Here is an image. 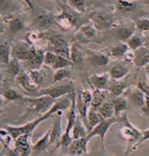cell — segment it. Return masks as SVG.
Returning <instances> with one entry per match:
<instances>
[{"instance_id":"cell-30","label":"cell","mask_w":149,"mask_h":156,"mask_svg":"<svg viewBox=\"0 0 149 156\" xmlns=\"http://www.w3.org/2000/svg\"><path fill=\"white\" fill-rule=\"evenodd\" d=\"M98 29L95 27L93 23H91L84 24L81 26L79 29V34H80L86 40H92L95 37Z\"/></svg>"},{"instance_id":"cell-3","label":"cell","mask_w":149,"mask_h":156,"mask_svg":"<svg viewBox=\"0 0 149 156\" xmlns=\"http://www.w3.org/2000/svg\"><path fill=\"white\" fill-rule=\"evenodd\" d=\"M89 16L93 25L99 31H108L118 27V20L111 12L93 11Z\"/></svg>"},{"instance_id":"cell-54","label":"cell","mask_w":149,"mask_h":156,"mask_svg":"<svg viewBox=\"0 0 149 156\" xmlns=\"http://www.w3.org/2000/svg\"><path fill=\"white\" fill-rule=\"evenodd\" d=\"M5 23H3L2 20L0 19V34H3V33L5 32Z\"/></svg>"},{"instance_id":"cell-48","label":"cell","mask_w":149,"mask_h":156,"mask_svg":"<svg viewBox=\"0 0 149 156\" xmlns=\"http://www.w3.org/2000/svg\"><path fill=\"white\" fill-rule=\"evenodd\" d=\"M40 37V35L38 32H36L35 31H32L27 33L26 36V41L29 44H33H33L39 40Z\"/></svg>"},{"instance_id":"cell-17","label":"cell","mask_w":149,"mask_h":156,"mask_svg":"<svg viewBox=\"0 0 149 156\" xmlns=\"http://www.w3.org/2000/svg\"><path fill=\"white\" fill-rule=\"evenodd\" d=\"M86 54L89 63L95 67L105 66L109 64V57L103 53L87 49L86 50Z\"/></svg>"},{"instance_id":"cell-31","label":"cell","mask_w":149,"mask_h":156,"mask_svg":"<svg viewBox=\"0 0 149 156\" xmlns=\"http://www.w3.org/2000/svg\"><path fill=\"white\" fill-rule=\"evenodd\" d=\"M84 54L80 48L79 44L74 43L71 46L70 50V60L73 64H78L82 62Z\"/></svg>"},{"instance_id":"cell-52","label":"cell","mask_w":149,"mask_h":156,"mask_svg":"<svg viewBox=\"0 0 149 156\" xmlns=\"http://www.w3.org/2000/svg\"><path fill=\"white\" fill-rule=\"evenodd\" d=\"M137 87L144 93L145 95L149 96V85L147 84L146 82H138V83H137Z\"/></svg>"},{"instance_id":"cell-18","label":"cell","mask_w":149,"mask_h":156,"mask_svg":"<svg viewBox=\"0 0 149 156\" xmlns=\"http://www.w3.org/2000/svg\"><path fill=\"white\" fill-rule=\"evenodd\" d=\"M110 74L105 72L101 74H95L89 77V82L95 89H108Z\"/></svg>"},{"instance_id":"cell-46","label":"cell","mask_w":149,"mask_h":156,"mask_svg":"<svg viewBox=\"0 0 149 156\" xmlns=\"http://www.w3.org/2000/svg\"><path fill=\"white\" fill-rule=\"evenodd\" d=\"M29 75L33 83L36 85H38V86H40L42 83H43L44 77L42 75V72H40V69H30L29 72Z\"/></svg>"},{"instance_id":"cell-25","label":"cell","mask_w":149,"mask_h":156,"mask_svg":"<svg viewBox=\"0 0 149 156\" xmlns=\"http://www.w3.org/2000/svg\"><path fill=\"white\" fill-rule=\"evenodd\" d=\"M109 90L108 89H95L92 94L91 107L97 109L98 107L106 100Z\"/></svg>"},{"instance_id":"cell-21","label":"cell","mask_w":149,"mask_h":156,"mask_svg":"<svg viewBox=\"0 0 149 156\" xmlns=\"http://www.w3.org/2000/svg\"><path fill=\"white\" fill-rule=\"evenodd\" d=\"M45 52L46 51L42 49L35 50L34 53L27 61L28 64L30 66V69H40L42 65L44 64V58Z\"/></svg>"},{"instance_id":"cell-4","label":"cell","mask_w":149,"mask_h":156,"mask_svg":"<svg viewBox=\"0 0 149 156\" xmlns=\"http://www.w3.org/2000/svg\"><path fill=\"white\" fill-rule=\"evenodd\" d=\"M78 113L76 107V96L74 91L72 93L71 98V105L67 113V124L65 132L63 133L61 137L60 145L63 147H68L69 144L73 141L72 136L70 135V132L73 129L74 124H75L76 119L78 118Z\"/></svg>"},{"instance_id":"cell-40","label":"cell","mask_w":149,"mask_h":156,"mask_svg":"<svg viewBox=\"0 0 149 156\" xmlns=\"http://www.w3.org/2000/svg\"><path fill=\"white\" fill-rule=\"evenodd\" d=\"M144 43V40L140 37L133 34L129 40L126 41V44H128L130 49L136 51L138 48L143 47V44Z\"/></svg>"},{"instance_id":"cell-22","label":"cell","mask_w":149,"mask_h":156,"mask_svg":"<svg viewBox=\"0 0 149 156\" xmlns=\"http://www.w3.org/2000/svg\"><path fill=\"white\" fill-rule=\"evenodd\" d=\"M133 64L137 67L146 66L149 64V51L141 47L135 51V58Z\"/></svg>"},{"instance_id":"cell-55","label":"cell","mask_w":149,"mask_h":156,"mask_svg":"<svg viewBox=\"0 0 149 156\" xmlns=\"http://www.w3.org/2000/svg\"><path fill=\"white\" fill-rule=\"evenodd\" d=\"M139 1H140L141 2L145 4V5H147L149 6V0H139Z\"/></svg>"},{"instance_id":"cell-11","label":"cell","mask_w":149,"mask_h":156,"mask_svg":"<svg viewBox=\"0 0 149 156\" xmlns=\"http://www.w3.org/2000/svg\"><path fill=\"white\" fill-rule=\"evenodd\" d=\"M36 48L33 44H29L27 41H21L14 44L12 47V57L19 61L27 62L34 53Z\"/></svg>"},{"instance_id":"cell-56","label":"cell","mask_w":149,"mask_h":156,"mask_svg":"<svg viewBox=\"0 0 149 156\" xmlns=\"http://www.w3.org/2000/svg\"><path fill=\"white\" fill-rule=\"evenodd\" d=\"M146 70L147 73L149 74V64H147L146 66Z\"/></svg>"},{"instance_id":"cell-38","label":"cell","mask_w":149,"mask_h":156,"mask_svg":"<svg viewBox=\"0 0 149 156\" xmlns=\"http://www.w3.org/2000/svg\"><path fill=\"white\" fill-rule=\"evenodd\" d=\"M7 66L8 73L13 77H16L21 70L20 66V61L14 57L10 59L8 64H7Z\"/></svg>"},{"instance_id":"cell-36","label":"cell","mask_w":149,"mask_h":156,"mask_svg":"<svg viewBox=\"0 0 149 156\" xmlns=\"http://www.w3.org/2000/svg\"><path fill=\"white\" fill-rule=\"evenodd\" d=\"M126 88L127 87H126L124 82L120 81V80H115L111 85H109L108 90L113 96H117L122 94L124 90H126Z\"/></svg>"},{"instance_id":"cell-9","label":"cell","mask_w":149,"mask_h":156,"mask_svg":"<svg viewBox=\"0 0 149 156\" xmlns=\"http://www.w3.org/2000/svg\"><path fill=\"white\" fill-rule=\"evenodd\" d=\"M58 3L62 8V12L55 17V22L61 29L66 30L75 25L76 16L74 12L76 10L72 9L69 5L66 6L59 2Z\"/></svg>"},{"instance_id":"cell-57","label":"cell","mask_w":149,"mask_h":156,"mask_svg":"<svg viewBox=\"0 0 149 156\" xmlns=\"http://www.w3.org/2000/svg\"><path fill=\"white\" fill-rule=\"evenodd\" d=\"M2 80H3V75H2V73L1 71H0V83L2 81Z\"/></svg>"},{"instance_id":"cell-37","label":"cell","mask_w":149,"mask_h":156,"mask_svg":"<svg viewBox=\"0 0 149 156\" xmlns=\"http://www.w3.org/2000/svg\"><path fill=\"white\" fill-rule=\"evenodd\" d=\"M66 68H61L55 70L53 75V84L55 83H58L63 80L70 79L72 76L71 71L68 69Z\"/></svg>"},{"instance_id":"cell-32","label":"cell","mask_w":149,"mask_h":156,"mask_svg":"<svg viewBox=\"0 0 149 156\" xmlns=\"http://www.w3.org/2000/svg\"><path fill=\"white\" fill-rule=\"evenodd\" d=\"M129 73V69L125 66L122 65H114L110 69V76L113 78L114 80H122Z\"/></svg>"},{"instance_id":"cell-41","label":"cell","mask_w":149,"mask_h":156,"mask_svg":"<svg viewBox=\"0 0 149 156\" xmlns=\"http://www.w3.org/2000/svg\"><path fill=\"white\" fill-rule=\"evenodd\" d=\"M12 139H13V138L5 128L3 129H0V142L3 144L5 149V148L10 149V146Z\"/></svg>"},{"instance_id":"cell-47","label":"cell","mask_w":149,"mask_h":156,"mask_svg":"<svg viewBox=\"0 0 149 156\" xmlns=\"http://www.w3.org/2000/svg\"><path fill=\"white\" fill-rule=\"evenodd\" d=\"M135 25L137 29H140V30L149 31V19L140 18L135 22Z\"/></svg>"},{"instance_id":"cell-19","label":"cell","mask_w":149,"mask_h":156,"mask_svg":"<svg viewBox=\"0 0 149 156\" xmlns=\"http://www.w3.org/2000/svg\"><path fill=\"white\" fill-rule=\"evenodd\" d=\"M19 9V5L14 0H0V17L10 16Z\"/></svg>"},{"instance_id":"cell-12","label":"cell","mask_w":149,"mask_h":156,"mask_svg":"<svg viewBox=\"0 0 149 156\" xmlns=\"http://www.w3.org/2000/svg\"><path fill=\"white\" fill-rule=\"evenodd\" d=\"M31 135L29 133H24L14 139V150L16 152L17 155L28 156L32 153Z\"/></svg>"},{"instance_id":"cell-51","label":"cell","mask_w":149,"mask_h":156,"mask_svg":"<svg viewBox=\"0 0 149 156\" xmlns=\"http://www.w3.org/2000/svg\"><path fill=\"white\" fill-rule=\"evenodd\" d=\"M143 115L149 117V96L146 95V101H145L144 105L139 109Z\"/></svg>"},{"instance_id":"cell-35","label":"cell","mask_w":149,"mask_h":156,"mask_svg":"<svg viewBox=\"0 0 149 156\" xmlns=\"http://www.w3.org/2000/svg\"><path fill=\"white\" fill-rule=\"evenodd\" d=\"M136 7L135 2L131 0H117L116 8L122 12L127 13L133 12Z\"/></svg>"},{"instance_id":"cell-13","label":"cell","mask_w":149,"mask_h":156,"mask_svg":"<svg viewBox=\"0 0 149 156\" xmlns=\"http://www.w3.org/2000/svg\"><path fill=\"white\" fill-rule=\"evenodd\" d=\"M61 111H59L55 114H53V126H51L50 130V145L52 144H56L60 145L61 137L63 135L62 124H61Z\"/></svg>"},{"instance_id":"cell-39","label":"cell","mask_w":149,"mask_h":156,"mask_svg":"<svg viewBox=\"0 0 149 156\" xmlns=\"http://www.w3.org/2000/svg\"><path fill=\"white\" fill-rule=\"evenodd\" d=\"M24 23L23 20L19 17L12 18V19L9 22V27H10V30L13 34H16V33L19 32L23 29Z\"/></svg>"},{"instance_id":"cell-16","label":"cell","mask_w":149,"mask_h":156,"mask_svg":"<svg viewBox=\"0 0 149 156\" xmlns=\"http://www.w3.org/2000/svg\"><path fill=\"white\" fill-rule=\"evenodd\" d=\"M89 139L87 137L73 139L68 146L70 155H82L87 153V144Z\"/></svg>"},{"instance_id":"cell-20","label":"cell","mask_w":149,"mask_h":156,"mask_svg":"<svg viewBox=\"0 0 149 156\" xmlns=\"http://www.w3.org/2000/svg\"><path fill=\"white\" fill-rule=\"evenodd\" d=\"M55 22V17L45 11L38 12L34 20L35 24L40 28H47L53 25Z\"/></svg>"},{"instance_id":"cell-45","label":"cell","mask_w":149,"mask_h":156,"mask_svg":"<svg viewBox=\"0 0 149 156\" xmlns=\"http://www.w3.org/2000/svg\"><path fill=\"white\" fill-rule=\"evenodd\" d=\"M57 55H58L52 51H46L44 58V65H45L47 67L53 69L54 64H55L57 58Z\"/></svg>"},{"instance_id":"cell-10","label":"cell","mask_w":149,"mask_h":156,"mask_svg":"<svg viewBox=\"0 0 149 156\" xmlns=\"http://www.w3.org/2000/svg\"><path fill=\"white\" fill-rule=\"evenodd\" d=\"M116 122H119V120L115 118V117L110 119L103 118L101 121L98 125H96L91 131H89L88 133H87V138L89 140V139H92L94 136H99L100 139H101L102 148H103V151L106 152L105 144H104V142H105L106 134L108 132V131H109L110 127Z\"/></svg>"},{"instance_id":"cell-34","label":"cell","mask_w":149,"mask_h":156,"mask_svg":"<svg viewBox=\"0 0 149 156\" xmlns=\"http://www.w3.org/2000/svg\"><path fill=\"white\" fill-rule=\"evenodd\" d=\"M111 102H112L113 109H114L115 116L119 115L121 113L126 109L127 103L124 97H121L119 96H115V98L111 100Z\"/></svg>"},{"instance_id":"cell-28","label":"cell","mask_w":149,"mask_h":156,"mask_svg":"<svg viewBox=\"0 0 149 156\" xmlns=\"http://www.w3.org/2000/svg\"><path fill=\"white\" fill-rule=\"evenodd\" d=\"M130 49L128 44L125 42H119L116 45L113 46L110 50V55L118 59H121L124 58L126 52Z\"/></svg>"},{"instance_id":"cell-26","label":"cell","mask_w":149,"mask_h":156,"mask_svg":"<svg viewBox=\"0 0 149 156\" xmlns=\"http://www.w3.org/2000/svg\"><path fill=\"white\" fill-rule=\"evenodd\" d=\"M100 115L103 119H110L115 117L114 109H113L112 102L106 100L97 109Z\"/></svg>"},{"instance_id":"cell-50","label":"cell","mask_w":149,"mask_h":156,"mask_svg":"<svg viewBox=\"0 0 149 156\" xmlns=\"http://www.w3.org/2000/svg\"><path fill=\"white\" fill-rule=\"evenodd\" d=\"M135 51H133V50L130 49H130L126 52L125 55H124L123 59H124V60L129 63H133L134 60H135Z\"/></svg>"},{"instance_id":"cell-42","label":"cell","mask_w":149,"mask_h":156,"mask_svg":"<svg viewBox=\"0 0 149 156\" xmlns=\"http://www.w3.org/2000/svg\"><path fill=\"white\" fill-rule=\"evenodd\" d=\"M72 65H73V64H72V62L71 61L69 58L58 55H57V60L55 61V64H54L53 67V69L56 70L61 68L69 67V66H72Z\"/></svg>"},{"instance_id":"cell-29","label":"cell","mask_w":149,"mask_h":156,"mask_svg":"<svg viewBox=\"0 0 149 156\" xmlns=\"http://www.w3.org/2000/svg\"><path fill=\"white\" fill-rule=\"evenodd\" d=\"M12 47L7 42L0 43V64L7 65L10 60Z\"/></svg>"},{"instance_id":"cell-58","label":"cell","mask_w":149,"mask_h":156,"mask_svg":"<svg viewBox=\"0 0 149 156\" xmlns=\"http://www.w3.org/2000/svg\"><path fill=\"white\" fill-rule=\"evenodd\" d=\"M2 98L0 97V107H2Z\"/></svg>"},{"instance_id":"cell-27","label":"cell","mask_w":149,"mask_h":156,"mask_svg":"<svg viewBox=\"0 0 149 156\" xmlns=\"http://www.w3.org/2000/svg\"><path fill=\"white\" fill-rule=\"evenodd\" d=\"M87 133H88V131H87L86 126L83 123L81 118L78 115L75 124L72 129V138L73 139H76L87 137Z\"/></svg>"},{"instance_id":"cell-33","label":"cell","mask_w":149,"mask_h":156,"mask_svg":"<svg viewBox=\"0 0 149 156\" xmlns=\"http://www.w3.org/2000/svg\"><path fill=\"white\" fill-rule=\"evenodd\" d=\"M101 116L98 113V110L91 107L87 113V123H88V132L91 131L96 125H98L102 120Z\"/></svg>"},{"instance_id":"cell-8","label":"cell","mask_w":149,"mask_h":156,"mask_svg":"<svg viewBox=\"0 0 149 156\" xmlns=\"http://www.w3.org/2000/svg\"><path fill=\"white\" fill-rule=\"evenodd\" d=\"M74 92V86L71 82L70 83H62V84H57L55 83L53 86L49 88H42L37 91L39 96L47 95L51 96L54 99H58L63 97L66 94H71Z\"/></svg>"},{"instance_id":"cell-15","label":"cell","mask_w":149,"mask_h":156,"mask_svg":"<svg viewBox=\"0 0 149 156\" xmlns=\"http://www.w3.org/2000/svg\"><path fill=\"white\" fill-rule=\"evenodd\" d=\"M17 83L22 89L26 92H32L36 90L39 86L35 84L30 77L29 72L21 69L18 75L16 77Z\"/></svg>"},{"instance_id":"cell-49","label":"cell","mask_w":149,"mask_h":156,"mask_svg":"<svg viewBox=\"0 0 149 156\" xmlns=\"http://www.w3.org/2000/svg\"><path fill=\"white\" fill-rule=\"evenodd\" d=\"M148 139H149V126H148V129H146V131H143L142 137H141V139H140L139 142H137V143H135V144H133V148H132V150H135L137 149V147L140 145V144H141L142 143L144 142L145 141L148 140Z\"/></svg>"},{"instance_id":"cell-44","label":"cell","mask_w":149,"mask_h":156,"mask_svg":"<svg viewBox=\"0 0 149 156\" xmlns=\"http://www.w3.org/2000/svg\"><path fill=\"white\" fill-rule=\"evenodd\" d=\"M68 5L77 12H82L86 10V2L85 0H67Z\"/></svg>"},{"instance_id":"cell-23","label":"cell","mask_w":149,"mask_h":156,"mask_svg":"<svg viewBox=\"0 0 149 156\" xmlns=\"http://www.w3.org/2000/svg\"><path fill=\"white\" fill-rule=\"evenodd\" d=\"M50 130L51 129H48L45 134L41 138L40 140H38L32 146V153L35 154H39L43 153L47 149V147L50 145Z\"/></svg>"},{"instance_id":"cell-24","label":"cell","mask_w":149,"mask_h":156,"mask_svg":"<svg viewBox=\"0 0 149 156\" xmlns=\"http://www.w3.org/2000/svg\"><path fill=\"white\" fill-rule=\"evenodd\" d=\"M136 25L130 24L128 26H123L116 30V37L122 42H126L135 33Z\"/></svg>"},{"instance_id":"cell-14","label":"cell","mask_w":149,"mask_h":156,"mask_svg":"<svg viewBox=\"0 0 149 156\" xmlns=\"http://www.w3.org/2000/svg\"><path fill=\"white\" fill-rule=\"evenodd\" d=\"M123 94L132 105L140 109L146 101V95L138 87H127Z\"/></svg>"},{"instance_id":"cell-7","label":"cell","mask_w":149,"mask_h":156,"mask_svg":"<svg viewBox=\"0 0 149 156\" xmlns=\"http://www.w3.org/2000/svg\"><path fill=\"white\" fill-rule=\"evenodd\" d=\"M47 40L49 41L52 51L70 59L71 46L63 34H54L47 37Z\"/></svg>"},{"instance_id":"cell-5","label":"cell","mask_w":149,"mask_h":156,"mask_svg":"<svg viewBox=\"0 0 149 156\" xmlns=\"http://www.w3.org/2000/svg\"><path fill=\"white\" fill-rule=\"evenodd\" d=\"M92 94L87 89H79V94L76 97V107L79 116L81 118L83 123L88 131L87 123V113L88 107L92 103Z\"/></svg>"},{"instance_id":"cell-6","label":"cell","mask_w":149,"mask_h":156,"mask_svg":"<svg viewBox=\"0 0 149 156\" xmlns=\"http://www.w3.org/2000/svg\"><path fill=\"white\" fill-rule=\"evenodd\" d=\"M119 122L123 124L122 127L119 130V135L124 140L127 142H139L143 135V132L139 131L135 126H134L130 121L125 112H123L121 118L119 119Z\"/></svg>"},{"instance_id":"cell-2","label":"cell","mask_w":149,"mask_h":156,"mask_svg":"<svg viewBox=\"0 0 149 156\" xmlns=\"http://www.w3.org/2000/svg\"><path fill=\"white\" fill-rule=\"evenodd\" d=\"M22 101L29 103V115H42L46 113L56 101L51 96L47 95L39 96L37 97H23Z\"/></svg>"},{"instance_id":"cell-43","label":"cell","mask_w":149,"mask_h":156,"mask_svg":"<svg viewBox=\"0 0 149 156\" xmlns=\"http://www.w3.org/2000/svg\"><path fill=\"white\" fill-rule=\"evenodd\" d=\"M3 96L5 99L8 101H16V100H22L23 98V96L18 93L17 90H14L12 88L7 89L6 90L3 92Z\"/></svg>"},{"instance_id":"cell-53","label":"cell","mask_w":149,"mask_h":156,"mask_svg":"<svg viewBox=\"0 0 149 156\" xmlns=\"http://www.w3.org/2000/svg\"><path fill=\"white\" fill-rule=\"evenodd\" d=\"M22 1H23L25 3H26V5L29 6L30 9H31V10H34V7H33V5L31 0H22Z\"/></svg>"},{"instance_id":"cell-1","label":"cell","mask_w":149,"mask_h":156,"mask_svg":"<svg viewBox=\"0 0 149 156\" xmlns=\"http://www.w3.org/2000/svg\"><path fill=\"white\" fill-rule=\"evenodd\" d=\"M58 101H56L55 104L53 105V107L50 109L44 115L39 117L38 118L35 119L34 120L29 122L28 123L21 126H7L5 127L10 135L12 136L13 139H16L17 137L19 136L20 135L24 134V133H29L31 134L33 131L37 127L39 124L43 122L44 120H47L50 117L53 115V114L56 113L59 111L66 110V109L70 107V102L68 98H58Z\"/></svg>"}]
</instances>
